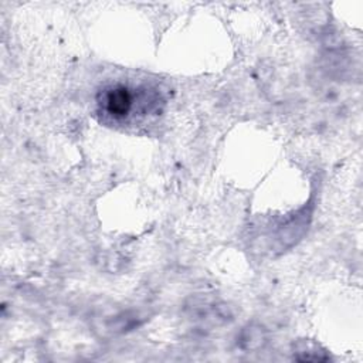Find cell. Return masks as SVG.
<instances>
[{
  "label": "cell",
  "mask_w": 363,
  "mask_h": 363,
  "mask_svg": "<svg viewBox=\"0 0 363 363\" xmlns=\"http://www.w3.org/2000/svg\"><path fill=\"white\" fill-rule=\"evenodd\" d=\"M132 102L133 96L130 91L123 85L109 88L104 94V106L108 111V113H111L115 118L126 116L132 108Z\"/></svg>",
  "instance_id": "cell-1"
}]
</instances>
